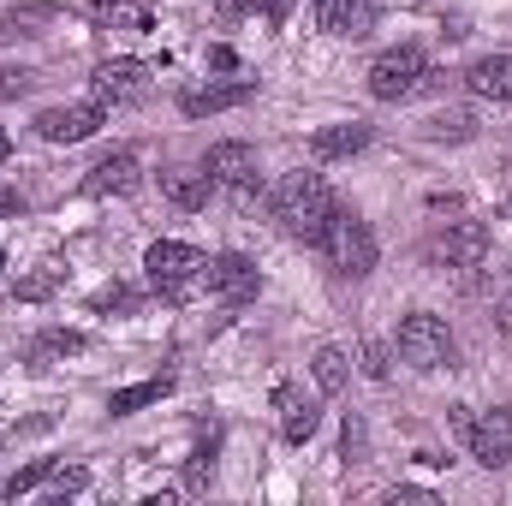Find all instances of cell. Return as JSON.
I'll list each match as a JSON object with an SVG mask.
<instances>
[{
	"mask_svg": "<svg viewBox=\"0 0 512 506\" xmlns=\"http://www.w3.org/2000/svg\"><path fill=\"white\" fill-rule=\"evenodd\" d=\"M268 209H274V221H280L292 239L322 245V227H328V215H334L340 203H334V191H328L322 173H286V179L274 185Z\"/></svg>",
	"mask_w": 512,
	"mask_h": 506,
	"instance_id": "6da1fadb",
	"label": "cell"
},
{
	"mask_svg": "<svg viewBox=\"0 0 512 506\" xmlns=\"http://www.w3.org/2000/svg\"><path fill=\"white\" fill-rule=\"evenodd\" d=\"M143 268H149V286H155L167 304H179V298H191V286H203L209 256L197 251V245H179V239H155V245L143 251Z\"/></svg>",
	"mask_w": 512,
	"mask_h": 506,
	"instance_id": "7a4b0ae2",
	"label": "cell"
},
{
	"mask_svg": "<svg viewBox=\"0 0 512 506\" xmlns=\"http://www.w3.org/2000/svg\"><path fill=\"white\" fill-rule=\"evenodd\" d=\"M322 251H328V262H334L340 274L364 280V274L376 268V233H370V221H364V215L334 209V215H328V227H322Z\"/></svg>",
	"mask_w": 512,
	"mask_h": 506,
	"instance_id": "3957f363",
	"label": "cell"
},
{
	"mask_svg": "<svg viewBox=\"0 0 512 506\" xmlns=\"http://www.w3.org/2000/svg\"><path fill=\"white\" fill-rule=\"evenodd\" d=\"M399 358L411 364V370H441V364H453V334H447V322L441 316H429V310H411L405 322H399Z\"/></svg>",
	"mask_w": 512,
	"mask_h": 506,
	"instance_id": "277c9868",
	"label": "cell"
},
{
	"mask_svg": "<svg viewBox=\"0 0 512 506\" xmlns=\"http://www.w3.org/2000/svg\"><path fill=\"white\" fill-rule=\"evenodd\" d=\"M423 72H429L423 48H387V54H376V66H370V96L376 102H405V96H417Z\"/></svg>",
	"mask_w": 512,
	"mask_h": 506,
	"instance_id": "5b68a950",
	"label": "cell"
},
{
	"mask_svg": "<svg viewBox=\"0 0 512 506\" xmlns=\"http://www.w3.org/2000/svg\"><path fill=\"white\" fill-rule=\"evenodd\" d=\"M203 286H209V298H221V304H251L256 292H262V274H256L251 256H215L209 268H203Z\"/></svg>",
	"mask_w": 512,
	"mask_h": 506,
	"instance_id": "8992f818",
	"label": "cell"
},
{
	"mask_svg": "<svg viewBox=\"0 0 512 506\" xmlns=\"http://www.w3.org/2000/svg\"><path fill=\"white\" fill-rule=\"evenodd\" d=\"M90 84H96V102L102 108H126V102H143L149 96V66L143 60H102Z\"/></svg>",
	"mask_w": 512,
	"mask_h": 506,
	"instance_id": "52a82bcc",
	"label": "cell"
},
{
	"mask_svg": "<svg viewBox=\"0 0 512 506\" xmlns=\"http://www.w3.org/2000/svg\"><path fill=\"white\" fill-rule=\"evenodd\" d=\"M483 256H489V227L483 221H453L429 245V262H441V268H477Z\"/></svg>",
	"mask_w": 512,
	"mask_h": 506,
	"instance_id": "ba28073f",
	"label": "cell"
},
{
	"mask_svg": "<svg viewBox=\"0 0 512 506\" xmlns=\"http://www.w3.org/2000/svg\"><path fill=\"white\" fill-rule=\"evenodd\" d=\"M108 120V108L102 102H72V108H42L36 114V131L48 137V143H84V137H96Z\"/></svg>",
	"mask_w": 512,
	"mask_h": 506,
	"instance_id": "9c48e42d",
	"label": "cell"
},
{
	"mask_svg": "<svg viewBox=\"0 0 512 506\" xmlns=\"http://www.w3.org/2000/svg\"><path fill=\"white\" fill-rule=\"evenodd\" d=\"M310 18H316L322 36H352L358 42V36L376 30V0H316Z\"/></svg>",
	"mask_w": 512,
	"mask_h": 506,
	"instance_id": "30bf717a",
	"label": "cell"
},
{
	"mask_svg": "<svg viewBox=\"0 0 512 506\" xmlns=\"http://www.w3.org/2000/svg\"><path fill=\"white\" fill-rule=\"evenodd\" d=\"M471 459L489 465V471L512 465V411L507 405H495V411L477 417V429H471Z\"/></svg>",
	"mask_w": 512,
	"mask_h": 506,
	"instance_id": "8fae6325",
	"label": "cell"
},
{
	"mask_svg": "<svg viewBox=\"0 0 512 506\" xmlns=\"http://www.w3.org/2000/svg\"><path fill=\"white\" fill-rule=\"evenodd\" d=\"M203 173H209L215 185L256 191V149H251V143H215V149H209V161H203Z\"/></svg>",
	"mask_w": 512,
	"mask_h": 506,
	"instance_id": "7c38bea8",
	"label": "cell"
},
{
	"mask_svg": "<svg viewBox=\"0 0 512 506\" xmlns=\"http://www.w3.org/2000/svg\"><path fill=\"white\" fill-rule=\"evenodd\" d=\"M274 405H280V435H286L292 447H304V441L322 429V405H316L304 387H280V393H274Z\"/></svg>",
	"mask_w": 512,
	"mask_h": 506,
	"instance_id": "4fadbf2b",
	"label": "cell"
},
{
	"mask_svg": "<svg viewBox=\"0 0 512 506\" xmlns=\"http://www.w3.org/2000/svg\"><path fill=\"white\" fill-rule=\"evenodd\" d=\"M256 96V84H197V90H185L179 96V108L191 114V120H203V114H227V108H245Z\"/></svg>",
	"mask_w": 512,
	"mask_h": 506,
	"instance_id": "5bb4252c",
	"label": "cell"
},
{
	"mask_svg": "<svg viewBox=\"0 0 512 506\" xmlns=\"http://www.w3.org/2000/svg\"><path fill=\"white\" fill-rule=\"evenodd\" d=\"M465 84H471V96H483V102H512V54H483V60H471Z\"/></svg>",
	"mask_w": 512,
	"mask_h": 506,
	"instance_id": "9a60e30c",
	"label": "cell"
},
{
	"mask_svg": "<svg viewBox=\"0 0 512 506\" xmlns=\"http://www.w3.org/2000/svg\"><path fill=\"white\" fill-rule=\"evenodd\" d=\"M209 191H215V179H209V173H191V167H173V173H161V197H167L173 209H185V215L209 209Z\"/></svg>",
	"mask_w": 512,
	"mask_h": 506,
	"instance_id": "2e32d148",
	"label": "cell"
},
{
	"mask_svg": "<svg viewBox=\"0 0 512 506\" xmlns=\"http://www.w3.org/2000/svg\"><path fill=\"white\" fill-rule=\"evenodd\" d=\"M137 185H143L137 155H108V161L84 179V191H90V197H126V191H137Z\"/></svg>",
	"mask_w": 512,
	"mask_h": 506,
	"instance_id": "e0dca14e",
	"label": "cell"
},
{
	"mask_svg": "<svg viewBox=\"0 0 512 506\" xmlns=\"http://www.w3.org/2000/svg\"><path fill=\"white\" fill-rule=\"evenodd\" d=\"M364 143H370V126H358V120H352V126H322L310 137V155H316V161H346V155H358Z\"/></svg>",
	"mask_w": 512,
	"mask_h": 506,
	"instance_id": "ac0fdd59",
	"label": "cell"
},
{
	"mask_svg": "<svg viewBox=\"0 0 512 506\" xmlns=\"http://www.w3.org/2000/svg\"><path fill=\"white\" fill-rule=\"evenodd\" d=\"M96 24H102V30H120V36H143V30H155V18H149L143 0H96Z\"/></svg>",
	"mask_w": 512,
	"mask_h": 506,
	"instance_id": "d6986e66",
	"label": "cell"
},
{
	"mask_svg": "<svg viewBox=\"0 0 512 506\" xmlns=\"http://www.w3.org/2000/svg\"><path fill=\"white\" fill-rule=\"evenodd\" d=\"M167 393H173V376L137 381V387H120V393L108 399V411H114V417H131V411H143V405H155V399H167Z\"/></svg>",
	"mask_w": 512,
	"mask_h": 506,
	"instance_id": "ffe728a7",
	"label": "cell"
},
{
	"mask_svg": "<svg viewBox=\"0 0 512 506\" xmlns=\"http://www.w3.org/2000/svg\"><path fill=\"white\" fill-rule=\"evenodd\" d=\"M84 346H90L84 334H72V328H48V334L36 340V352H30V358H36V364H48V358H78Z\"/></svg>",
	"mask_w": 512,
	"mask_h": 506,
	"instance_id": "44dd1931",
	"label": "cell"
},
{
	"mask_svg": "<svg viewBox=\"0 0 512 506\" xmlns=\"http://www.w3.org/2000/svg\"><path fill=\"white\" fill-rule=\"evenodd\" d=\"M316 387H322V393H340V387H346V352H340V346H322V352H316Z\"/></svg>",
	"mask_w": 512,
	"mask_h": 506,
	"instance_id": "7402d4cb",
	"label": "cell"
},
{
	"mask_svg": "<svg viewBox=\"0 0 512 506\" xmlns=\"http://www.w3.org/2000/svg\"><path fill=\"white\" fill-rule=\"evenodd\" d=\"M48 477H54V459H36V465H24V471L6 483V495L18 501V495H30V489H36V483H48Z\"/></svg>",
	"mask_w": 512,
	"mask_h": 506,
	"instance_id": "603a6c76",
	"label": "cell"
},
{
	"mask_svg": "<svg viewBox=\"0 0 512 506\" xmlns=\"http://www.w3.org/2000/svg\"><path fill=\"white\" fill-rule=\"evenodd\" d=\"M84 483H90V471H84V465H66V471L48 477V501H66V495H78Z\"/></svg>",
	"mask_w": 512,
	"mask_h": 506,
	"instance_id": "cb8c5ba5",
	"label": "cell"
},
{
	"mask_svg": "<svg viewBox=\"0 0 512 506\" xmlns=\"http://www.w3.org/2000/svg\"><path fill=\"white\" fill-rule=\"evenodd\" d=\"M131 304H137V292L120 286V280H114V286H102V292L90 298V310H96V316H108V310H131Z\"/></svg>",
	"mask_w": 512,
	"mask_h": 506,
	"instance_id": "d4e9b609",
	"label": "cell"
},
{
	"mask_svg": "<svg viewBox=\"0 0 512 506\" xmlns=\"http://www.w3.org/2000/svg\"><path fill=\"white\" fill-rule=\"evenodd\" d=\"M185 477H191V489H209V477H215V441L191 453V471H185Z\"/></svg>",
	"mask_w": 512,
	"mask_h": 506,
	"instance_id": "484cf974",
	"label": "cell"
},
{
	"mask_svg": "<svg viewBox=\"0 0 512 506\" xmlns=\"http://www.w3.org/2000/svg\"><path fill=\"white\" fill-rule=\"evenodd\" d=\"M54 286H60V274L48 268V274H30V280H18V298H24V304H36V298H48Z\"/></svg>",
	"mask_w": 512,
	"mask_h": 506,
	"instance_id": "4316f807",
	"label": "cell"
},
{
	"mask_svg": "<svg viewBox=\"0 0 512 506\" xmlns=\"http://www.w3.org/2000/svg\"><path fill=\"white\" fill-rule=\"evenodd\" d=\"M364 376H370V381H387V346H376V340L364 346Z\"/></svg>",
	"mask_w": 512,
	"mask_h": 506,
	"instance_id": "83f0119b",
	"label": "cell"
},
{
	"mask_svg": "<svg viewBox=\"0 0 512 506\" xmlns=\"http://www.w3.org/2000/svg\"><path fill=\"white\" fill-rule=\"evenodd\" d=\"M256 6H262V0H215L221 18H245V12H256Z\"/></svg>",
	"mask_w": 512,
	"mask_h": 506,
	"instance_id": "f1b7e54d",
	"label": "cell"
},
{
	"mask_svg": "<svg viewBox=\"0 0 512 506\" xmlns=\"http://www.w3.org/2000/svg\"><path fill=\"white\" fill-rule=\"evenodd\" d=\"M18 90H30V72H0V96H18Z\"/></svg>",
	"mask_w": 512,
	"mask_h": 506,
	"instance_id": "f546056e",
	"label": "cell"
},
{
	"mask_svg": "<svg viewBox=\"0 0 512 506\" xmlns=\"http://www.w3.org/2000/svg\"><path fill=\"white\" fill-rule=\"evenodd\" d=\"M24 215V197L18 191H0V221H18Z\"/></svg>",
	"mask_w": 512,
	"mask_h": 506,
	"instance_id": "4dcf8cb0",
	"label": "cell"
},
{
	"mask_svg": "<svg viewBox=\"0 0 512 506\" xmlns=\"http://www.w3.org/2000/svg\"><path fill=\"white\" fill-rule=\"evenodd\" d=\"M209 66H215V72H233V66H239V54H233V48H209Z\"/></svg>",
	"mask_w": 512,
	"mask_h": 506,
	"instance_id": "1f68e13d",
	"label": "cell"
},
{
	"mask_svg": "<svg viewBox=\"0 0 512 506\" xmlns=\"http://www.w3.org/2000/svg\"><path fill=\"white\" fill-rule=\"evenodd\" d=\"M262 12H268V24H286V12H292V0H262Z\"/></svg>",
	"mask_w": 512,
	"mask_h": 506,
	"instance_id": "d6a6232c",
	"label": "cell"
},
{
	"mask_svg": "<svg viewBox=\"0 0 512 506\" xmlns=\"http://www.w3.org/2000/svg\"><path fill=\"white\" fill-rule=\"evenodd\" d=\"M495 316H501V334H512V292L501 298V304H495Z\"/></svg>",
	"mask_w": 512,
	"mask_h": 506,
	"instance_id": "836d02e7",
	"label": "cell"
},
{
	"mask_svg": "<svg viewBox=\"0 0 512 506\" xmlns=\"http://www.w3.org/2000/svg\"><path fill=\"white\" fill-rule=\"evenodd\" d=\"M6 155H12V137H6V131H0V161H6Z\"/></svg>",
	"mask_w": 512,
	"mask_h": 506,
	"instance_id": "e575fe53",
	"label": "cell"
},
{
	"mask_svg": "<svg viewBox=\"0 0 512 506\" xmlns=\"http://www.w3.org/2000/svg\"><path fill=\"white\" fill-rule=\"evenodd\" d=\"M0 268H6V251H0Z\"/></svg>",
	"mask_w": 512,
	"mask_h": 506,
	"instance_id": "d590c367",
	"label": "cell"
},
{
	"mask_svg": "<svg viewBox=\"0 0 512 506\" xmlns=\"http://www.w3.org/2000/svg\"><path fill=\"white\" fill-rule=\"evenodd\" d=\"M507 209H512V203H507Z\"/></svg>",
	"mask_w": 512,
	"mask_h": 506,
	"instance_id": "8d00e7d4",
	"label": "cell"
}]
</instances>
